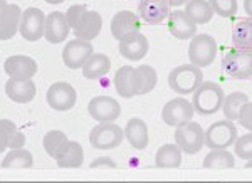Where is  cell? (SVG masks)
Returning <instances> with one entry per match:
<instances>
[{
  "label": "cell",
  "mask_w": 252,
  "mask_h": 183,
  "mask_svg": "<svg viewBox=\"0 0 252 183\" xmlns=\"http://www.w3.org/2000/svg\"><path fill=\"white\" fill-rule=\"evenodd\" d=\"M101 29H103V17L99 15V12L88 10V14L84 15L81 24L72 32H74V35L78 39L89 40V42H91L93 39H96L97 35H99Z\"/></svg>",
  "instance_id": "obj_23"
},
{
  "label": "cell",
  "mask_w": 252,
  "mask_h": 183,
  "mask_svg": "<svg viewBox=\"0 0 252 183\" xmlns=\"http://www.w3.org/2000/svg\"><path fill=\"white\" fill-rule=\"evenodd\" d=\"M84 161V150L81 143L78 141L69 140V143L66 146L63 153L56 158V163L59 168H79Z\"/></svg>",
  "instance_id": "obj_26"
},
{
  "label": "cell",
  "mask_w": 252,
  "mask_h": 183,
  "mask_svg": "<svg viewBox=\"0 0 252 183\" xmlns=\"http://www.w3.org/2000/svg\"><path fill=\"white\" fill-rule=\"evenodd\" d=\"M244 10H246L247 17H252V0H244Z\"/></svg>",
  "instance_id": "obj_41"
},
{
  "label": "cell",
  "mask_w": 252,
  "mask_h": 183,
  "mask_svg": "<svg viewBox=\"0 0 252 183\" xmlns=\"http://www.w3.org/2000/svg\"><path fill=\"white\" fill-rule=\"evenodd\" d=\"M222 71L230 79H251L252 77V51L232 49L222 58Z\"/></svg>",
  "instance_id": "obj_3"
},
{
  "label": "cell",
  "mask_w": 252,
  "mask_h": 183,
  "mask_svg": "<svg viewBox=\"0 0 252 183\" xmlns=\"http://www.w3.org/2000/svg\"><path fill=\"white\" fill-rule=\"evenodd\" d=\"M232 44L235 49L252 51V17L239 20L232 30Z\"/></svg>",
  "instance_id": "obj_28"
},
{
  "label": "cell",
  "mask_w": 252,
  "mask_h": 183,
  "mask_svg": "<svg viewBox=\"0 0 252 183\" xmlns=\"http://www.w3.org/2000/svg\"><path fill=\"white\" fill-rule=\"evenodd\" d=\"M209 3L219 17L230 19L237 14V0H209Z\"/></svg>",
  "instance_id": "obj_36"
},
{
  "label": "cell",
  "mask_w": 252,
  "mask_h": 183,
  "mask_svg": "<svg viewBox=\"0 0 252 183\" xmlns=\"http://www.w3.org/2000/svg\"><path fill=\"white\" fill-rule=\"evenodd\" d=\"M113 83H115L118 96L126 97V99H131V97L138 96V92H140L136 69L131 66H121L118 69Z\"/></svg>",
  "instance_id": "obj_17"
},
{
  "label": "cell",
  "mask_w": 252,
  "mask_h": 183,
  "mask_svg": "<svg viewBox=\"0 0 252 183\" xmlns=\"http://www.w3.org/2000/svg\"><path fill=\"white\" fill-rule=\"evenodd\" d=\"M88 113L97 123H113L121 116V106L115 97L96 96L88 103Z\"/></svg>",
  "instance_id": "obj_11"
},
{
  "label": "cell",
  "mask_w": 252,
  "mask_h": 183,
  "mask_svg": "<svg viewBox=\"0 0 252 183\" xmlns=\"http://www.w3.org/2000/svg\"><path fill=\"white\" fill-rule=\"evenodd\" d=\"M22 10L17 3H7L0 12V40H10L19 32Z\"/></svg>",
  "instance_id": "obj_21"
},
{
  "label": "cell",
  "mask_w": 252,
  "mask_h": 183,
  "mask_svg": "<svg viewBox=\"0 0 252 183\" xmlns=\"http://www.w3.org/2000/svg\"><path fill=\"white\" fill-rule=\"evenodd\" d=\"M116 166H118V165H116V161H115V160H111V158H108V156H99V158H96V160H93V161H91L89 168H93V170H97V168L115 170Z\"/></svg>",
  "instance_id": "obj_39"
},
{
  "label": "cell",
  "mask_w": 252,
  "mask_h": 183,
  "mask_svg": "<svg viewBox=\"0 0 252 183\" xmlns=\"http://www.w3.org/2000/svg\"><path fill=\"white\" fill-rule=\"evenodd\" d=\"M136 74H138V84H140V92L138 96H145L148 92H152L158 84V74L157 71L148 64L136 67Z\"/></svg>",
  "instance_id": "obj_33"
},
{
  "label": "cell",
  "mask_w": 252,
  "mask_h": 183,
  "mask_svg": "<svg viewBox=\"0 0 252 183\" xmlns=\"http://www.w3.org/2000/svg\"><path fill=\"white\" fill-rule=\"evenodd\" d=\"M0 126L3 128L7 135V140H9V148L14 150V148H22L26 145V135L15 126L14 121L10 120H0Z\"/></svg>",
  "instance_id": "obj_34"
},
{
  "label": "cell",
  "mask_w": 252,
  "mask_h": 183,
  "mask_svg": "<svg viewBox=\"0 0 252 183\" xmlns=\"http://www.w3.org/2000/svg\"><path fill=\"white\" fill-rule=\"evenodd\" d=\"M237 128H235L234 121L222 120L215 121L214 124L209 126L205 131V146L209 150H225L234 146L237 140Z\"/></svg>",
  "instance_id": "obj_7"
},
{
  "label": "cell",
  "mask_w": 252,
  "mask_h": 183,
  "mask_svg": "<svg viewBox=\"0 0 252 183\" xmlns=\"http://www.w3.org/2000/svg\"><path fill=\"white\" fill-rule=\"evenodd\" d=\"M34 165V158H32V153L27 152L26 148H14L10 150L9 154L3 158L2 161V168H31Z\"/></svg>",
  "instance_id": "obj_32"
},
{
  "label": "cell",
  "mask_w": 252,
  "mask_h": 183,
  "mask_svg": "<svg viewBox=\"0 0 252 183\" xmlns=\"http://www.w3.org/2000/svg\"><path fill=\"white\" fill-rule=\"evenodd\" d=\"M111 69V61L106 54H101V52H94L91 58L88 59V62L83 66V76L89 81H97L103 76H106Z\"/></svg>",
  "instance_id": "obj_24"
},
{
  "label": "cell",
  "mask_w": 252,
  "mask_h": 183,
  "mask_svg": "<svg viewBox=\"0 0 252 183\" xmlns=\"http://www.w3.org/2000/svg\"><path fill=\"white\" fill-rule=\"evenodd\" d=\"M94 54V47L89 40H83V39H72L64 46L63 49V61L64 64L72 69V71H78V69H83L84 64L88 62V59Z\"/></svg>",
  "instance_id": "obj_10"
},
{
  "label": "cell",
  "mask_w": 252,
  "mask_h": 183,
  "mask_svg": "<svg viewBox=\"0 0 252 183\" xmlns=\"http://www.w3.org/2000/svg\"><path fill=\"white\" fill-rule=\"evenodd\" d=\"M46 101L49 108L54 111H69L74 108L76 101H78V92L66 81H59V83L51 84V88L47 89Z\"/></svg>",
  "instance_id": "obj_9"
},
{
  "label": "cell",
  "mask_w": 252,
  "mask_h": 183,
  "mask_svg": "<svg viewBox=\"0 0 252 183\" xmlns=\"http://www.w3.org/2000/svg\"><path fill=\"white\" fill-rule=\"evenodd\" d=\"M66 14L64 12H51L46 17V29H44V37L49 44H61L67 39L71 32Z\"/></svg>",
  "instance_id": "obj_16"
},
{
  "label": "cell",
  "mask_w": 252,
  "mask_h": 183,
  "mask_svg": "<svg viewBox=\"0 0 252 183\" xmlns=\"http://www.w3.org/2000/svg\"><path fill=\"white\" fill-rule=\"evenodd\" d=\"M5 150H9V140H7V135L3 131V128L0 126V153H3Z\"/></svg>",
  "instance_id": "obj_40"
},
{
  "label": "cell",
  "mask_w": 252,
  "mask_h": 183,
  "mask_svg": "<svg viewBox=\"0 0 252 183\" xmlns=\"http://www.w3.org/2000/svg\"><path fill=\"white\" fill-rule=\"evenodd\" d=\"M168 88L178 96H190L197 91V88L204 83V72L202 67L195 64H182L168 72Z\"/></svg>",
  "instance_id": "obj_1"
},
{
  "label": "cell",
  "mask_w": 252,
  "mask_h": 183,
  "mask_svg": "<svg viewBox=\"0 0 252 183\" xmlns=\"http://www.w3.org/2000/svg\"><path fill=\"white\" fill-rule=\"evenodd\" d=\"M3 71L12 79H32L37 74V62L31 56H10L3 62Z\"/></svg>",
  "instance_id": "obj_15"
},
{
  "label": "cell",
  "mask_w": 252,
  "mask_h": 183,
  "mask_svg": "<svg viewBox=\"0 0 252 183\" xmlns=\"http://www.w3.org/2000/svg\"><path fill=\"white\" fill-rule=\"evenodd\" d=\"M237 121L244 129L252 131V101H247V103L242 106L241 113H239Z\"/></svg>",
  "instance_id": "obj_38"
},
{
  "label": "cell",
  "mask_w": 252,
  "mask_h": 183,
  "mask_svg": "<svg viewBox=\"0 0 252 183\" xmlns=\"http://www.w3.org/2000/svg\"><path fill=\"white\" fill-rule=\"evenodd\" d=\"M175 143L185 154H197L205 146V131L195 121H185L175 129Z\"/></svg>",
  "instance_id": "obj_4"
},
{
  "label": "cell",
  "mask_w": 252,
  "mask_h": 183,
  "mask_svg": "<svg viewBox=\"0 0 252 183\" xmlns=\"http://www.w3.org/2000/svg\"><path fill=\"white\" fill-rule=\"evenodd\" d=\"M37 88L32 79H12L9 77L5 83V94L10 101L17 104H29L34 101Z\"/></svg>",
  "instance_id": "obj_19"
},
{
  "label": "cell",
  "mask_w": 252,
  "mask_h": 183,
  "mask_svg": "<svg viewBox=\"0 0 252 183\" xmlns=\"http://www.w3.org/2000/svg\"><path fill=\"white\" fill-rule=\"evenodd\" d=\"M120 54L128 61H141L148 54L150 51V42L145 37V34H141L140 30L131 32V34L125 35L120 40Z\"/></svg>",
  "instance_id": "obj_14"
},
{
  "label": "cell",
  "mask_w": 252,
  "mask_h": 183,
  "mask_svg": "<svg viewBox=\"0 0 252 183\" xmlns=\"http://www.w3.org/2000/svg\"><path fill=\"white\" fill-rule=\"evenodd\" d=\"M172 12L170 0H138V15L145 24L157 26L168 19Z\"/></svg>",
  "instance_id": "obj_13"
},
{
  "label": "cell",
  "mask_w": 252,
  "mask_h": 183,
  "mask_svg": "<svg viewBox=\"0 0 252 183\" xmlns=\"http://www.w3.org/2000/svg\"><path fill=\"white\" fill-rule=\"evenodd\" d=\"M244 168H246V170H251V168H252V160H247V165L244 166Z\"/></svg>",
  "instance_id": "obj_44"
},
{
  "label": "cell",
  "mask_w": 252,
  "mask_h": 183,
  "mask_svg": "<svg viewBox=\"0 0 252 183\" xmlns=\"http://www.w3.org/2000/svg\"><path fill=\"white\" fill-rule=\"evenodd\" d=\"M125 140L135 150H145L150 143L148 124L140 118H131L125 126Z\"/></svg>",
  "instance_id": "obj_22"
},
{
  "label": "cell",
  "mask_w": 252,
  "mask_h": 183,
  "mask_svg": "<svg viewBox=\"0 0 252 183\" xmlns=\"http://www.w3.org/2000/svg\"><path fill=\"white\" fill-rule=\"evenodd\" d=\"M192 96L195 113H198L202 116H210L220 111L223 99H225L223 89L217 83H212V81H204Z\"/></svg>",
  "instance_id": "obj_2"
},
{
  "label": "cell",
  "mask_w": 252,
  "mask_h": 183,
  "mask_svg": "<svg viewBox=\"0 0 252 183\" xmlns=\"http://www.w3.org/2000/svg\"><path fill=\"white\" fill-rule=\"evenodd\" d=\"M168 32L178 40H187L197 35V24L193 22L185 10H173L168 15Z\"/></svg>",
  "instance_id": "obj_18"
},
{
  "label": "cell",
  "mask_w": 252,
  "mask_h": 183,
  "mask_svg": "<svg viewBox=\"0 0 252 183\" xmlns=\"http://www.w3.org/2000/svg\"><path fill=\"white\" fill-rule=\"evenodd\" d=\"M235 166V156L225 150H210L204 158V168L207 170H225Z\"/></svg>",
  "instance_id": "obj_29"
},
{
  "label": "cell",
  "mask_w": 252,
  "mask_h": 183,
  "mask_svg": "<svg viewBox=\"0 0 252 183\" xmlns=\"http://www.w3.org/2000/svg\"><path fill=\"white\" fill-rule=\"evenodd\" d=\"M184 152L177 143H166L158 148L155 154V165L158 168H178L182 165Z\"/></svg>",
  "instance_id": "obj_25"
},
{
  "label": "cell",
  "mask_w": 252,
  "mask_h": 183,
  "mask_svg": "<svg viewBox=\"0 0 252 183\" xmlns=\"http://www.w3.org/2000/svg\"><path fill=\"white\" fill-rule=\"evenodd\" d=\"M88 14V7L84 3H76V5H71L69 9L66 10V19L71 26V29L74 30L76 27L81 24V20L84 19V15Z\"/></svg>",
  "instance_id": "obj_37"
},
{
  "label": "cell",
  "mask_w": 252,
  "mask_h": 183,
  "mask_svg": "<svg viewBox=\"0 0 252 183\" xmlns=\"http://www.w3.org/2000/svg\"><path fill=\"white\" fill-rule=\"evenodd\" d=\"M217 58V42L210 34H197L190 39L189 59L197 67H209Z\"/></svg>",
  "instance_id": "obj_6"
},
{
  "label": "cell",
  "mask_w": 252,
  "mask_h": 183,
  "mask_svg": "<svg viewBox=\"0 0 252 183\" xmlns=\"http://www.w3.org/2000/svg\"><path fill=\"white\" fill-rule=\"evenodd\" d=\"M187 2H189V0H170V3H172V7H180V5H185Z\"/></svg>",
  "instance_id": "obj_42"
},
{
  "label": "cell",
  "mask_w": 252,
  "mask_h": 183,
  "mask_svg": "<svg viewBox=\"0 0 252 183\" xmlns=\"http://www.w3.org/2000/svg\"><path fill=\"white\" fill-rule=\"evenodd\" d=\"M185 14L193 20L197 26L209 24L214 17V9L209 0H189L185 3Z\"/></svg>",
  "instance_id": "obj_27"
},
{
  "label": "cell",
  "mask_w": 252,
  "mask_h": 183,
  "mask_svg": "<svg viewBox=\"0 0 252 183\" xmlns=\"http://www.w3.org/2000/svg\"><path fill=\"white\" fill-rule=\"evenodd\" d=\"M67 143H69V138L66 136V133L59 131V129L47 131L42 140L44 152H46L51 158H54V160L64 152V150H66Z\"/></svg>",
  "instance_id": "obj_30"
},
{
  "label": "cell",
  "mask_w": 252,
  "mask_h": 183,
  "mask_svg": "<svg viewBox=\"0 0 252 183\" xmlns=\"http://www.w3.org/2000/svg\"><path fill=\"white\" fill-rule=\"evenodd\" d=\"M195 115V109L192 101L185 99V97H175V99L168 101L161 109V120L165 124L175 126L190 121Z\"/></svg>",
  "instance_id": "obj_12"
},
{
  "label": "cell",
  "mask_w": 252,
  "mask_h": 183,
  "mask_svg": "<svg viewBox=\"0 0 252 183\" xmlns=\"http://www.w3.org/2000/svg\"><path fill=\"white\" fill-rule=\"evenodd\" d=\"M46 17L47 15L37 7H29L24 10L19 26V34L22 35V39L29 40V42H37L40 37H44Z\"/></svg>",
  "instance_id": "obj_8"
},
{
  "label": "cell",
  "mask_w": 252,
  "mask_h": 183,
  "mask_svg": "<svg viewBox=\"0 0 252 183\" xmlns=\"http://www.w3.org/2000/svg\"><path fill=\"white\" fill-rule=\"evenodd\" d=\"M234 152L235 156H239L241 160H252V131L237 136L234 143Z\"/></svg>",
  "instance_id": "obj_35"
},
{
  "label": "cell",
  "mask_w": 252,
  "mask_h": 183,
  "mask_svg": "<svg viewBox=\"0 0 252 183\" xmlns=\"http://www.w3.org/2000/svg\"><path fill=\"white\" fill-rule=\"evenodd\" d=\"M125 140V129L113 123H99L89 133V143L93 148L108 152V150L118 148Z\"/></svg>",
  "instance_id": "obj_5"
},
{
  "label": "cell",
  "mask_w": 252,
  "mask_h": 183,
  "mask_svg": "<svg viewBox=\"0 0 252 183\" xmlns=\"http://www.w3.org/2000/svg\"><path fill=\"white\" fill-rule=\"evenodd\" d=\"M44 2L52 3V5H58V3H63V2H66V0H44Z\"/></svg>",
  "instance_id": "obj_43"
},
{
  "label": "cell",
  "mask_w": 252,
  "mask_h": 183,
  "mask_svg": "<svg viewBox=\"0 0 252 183\" xmlns=\"http://www.w3.org/2000/svg\"><path fill=\"white\" fill-rule=\"evenodd\" d=\"M5 5H7V2H5V0H0V12L3 10V7H5Z\"/></svg>",
  "instance_id": "obj_45"
},
{
  "label": "cell",
  "mask_w": 252,
  "mask_h": 183,
  "mask_svg": "<svg viewBox=\"0 0 252 183\" xmlns=\"http://www.w3.org/2000/svg\"><path fill=\"white\" fill-rule=\"evenodd\" d=\"M140 27H141L140 15H135L131 10H120L111 19V35L116 40H121L125 35L140 30Z\"/></svg>",
  "instance_id": "obj_20"
},
{
  "label": "cell",
  "mask_w": 252,
  "mask_h": 183,
  "mask_svg": "<svg viewBox=\"0 0 252 183\" xmlns=\"http://www.w3.org/2000/svg\"><path fill=\"white\" fill-rule=\"evenodd\" d=\"M249 101V97H247L246 92H230V94L225 96V99H223V104H222V113L223 116L227 118V120L230 121H237L239 118V113H241V109L244 104Z\"/></svg>",
  "instance_id": "obj_31"
}]
</instances>
